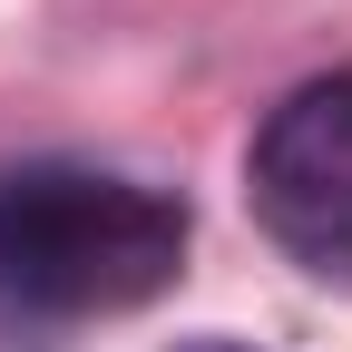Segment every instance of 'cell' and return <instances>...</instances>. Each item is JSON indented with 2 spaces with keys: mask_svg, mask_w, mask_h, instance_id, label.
I'll return each mask as SVG.
<instances>
[{
  "mask_svg": "<svg viewBox=\"0 0 352 352\" xmlns=\"http://www.w3.org/2000/svg\"><path fill=\"white\" fill-rule=\"evenodd\" d=\"M245 206L303 274L352 284V69H323L264 108L245 147Z\"/></svg>",
  "mask_w": 352,
  "mask_h": 352,
  "instance_id": "7a4b0ae2",
  "label": "cell"
},
{
  "mask_svg": "<svg viewBox=\"0 0 352 352\" xmlns=\"http://www.w3.org/2000/svg\"><path fill=\"white\" fill-rule=\"evenodd\" d=\"M196 215L176 186L78 157H30L0 166V303L39 323H88V314H138L186 274Z\"/></svg>",
  "mask_w": 352,
  "mask_h": 352,
  "instance_id": "6da1fadb",
  "label": "cell"
}]
</instances>
